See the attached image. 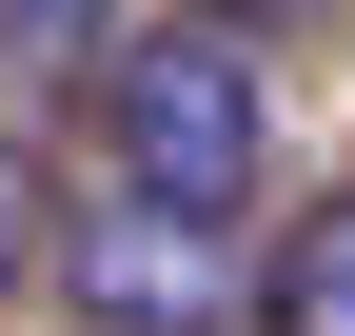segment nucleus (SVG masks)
<instances>
[{"instance_id": "1", "label": "nucleus", "mask_w": 355, "mask_h": 336, "mask_svg": "<svg viewBox=\"0 0 355 336\" xmlns=\"http://www.w3.org/2000/svg\"><path fill=\"white\" fill-rule=\"evenodd\" d=\"M99 139H119V178L178 198V218H237L257 198V158H277V99H257V20H158V40H119L99 60Z\"/></svg>"}, {"instance_id": "2", "label": "nucleus", "mask_w": 355, "mask_h": 336, "mask_svg": "<svg viewBox=\"0 0 355 336\" xmlns=\"http://www.w3.org/2000/svg\"><path fill=\"white\" fill-rule=\"evenodd\" d=\"M60 277H79V317H119V336H237V297H257L237 218H178L139 178H119L99 218H60Z\"/></svg>"}, {"instance_id": "3", "label": "nucleus", "mask_w": 355, "mask_h": 336, "mask_svg": "<svg viewBox=\"0 0 355 336\" xmlns=\"http://www.w3.org/2000/svg\"><path fill=\"white\" fill-rule=\"evenodd\" d=\"M257 336H355V198H316V218L257 258Z\"/></svg>"}, {"instance_id": "4", "label": "nucleus", "mask_w": 355, "mask_h": 336, "mask_svg": "<svg viewBox=\"0 0 355 336\" xmlns=\"http://www.w3.org/2000/svg\"><path fill=\"white\" fill-rule=\"evenodd\" d=\"M139 40V0H0V60L20 79H79V60H119Z\"/></svg>"}, {"instance_id": "5", "label": "nucleus", "mask_w": 355, "mask_h": 336, "mask_svg": "<svg viewBox=\"0 0 355 336\" xmlns=\"http://www.w3.org/2000/svg\"><path fill=\"white\" fill-rule=\"evenodd\" d=\"M20 277H60V178L0 139V297H20Z\"/></svg>"}, {"instance_id": "6", "label": "nucleus", "mask_w": 355, "mask_h": 336, "mask_svg": "<svg viewBox=\"0 0 355 336\" xmlns=\"http://www.w3.org/2000/svg\"><path fill=\"white\" fill-rule=\"evenodd\" d=\"M217 20H316V0H217Z\"/></svg>"}]
</instances>
